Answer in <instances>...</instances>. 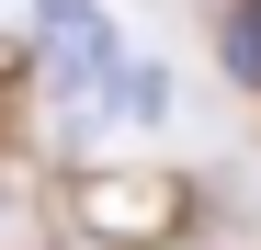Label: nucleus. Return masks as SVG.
I'll use <instances>...</instances> for the list:
<instances>
[{
  "label": "nucleus",
  "mask_w": 261,
  "mask_h": 250,
  "mask_svg": "<svg viewBox=\"0 0 261 250\" xmlns=\"http://www.w3.org/2000/svg\"><path fill=\"white\" fill-rule=\"evenodd\" d=\"M227 68L261 91V0H239V12H227Z\"/></svg>",
  "instance_id": "1"
}]
</instances>
